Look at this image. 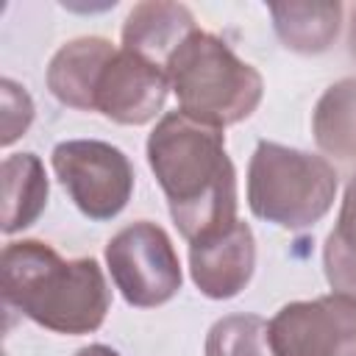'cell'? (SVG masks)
<instances>
[{"instance_id":"cell-2","label":"cell","mask_w":356,"mask_h":356,"mask_svg":"<svg viewBox=\"0 0 356 356\" xmlns=\"http://www.w3.org/2000/svg\"><path fill=\"white\" fill-rule=\"evenodd\" d=\"M0 284L6 306L67 337L97 331L111 306V289L92 256L67 261L42 239L3 248Z\"/></svg>"},{"instance_id":"cell-4","label":"cell","mask_w":356,"mask_h":356,"mask_svg":"<svg viewBox=\"0 0 356 356\" xmlns=\"http://www.w3.org/2000/svg\"><path fill=\"white\" fill-rule=\"evenodd\" d=\"M337 186L328 159L278 142H259L248 164V206L278 228L300 231L320 222L334 206Z\"/></svg>"},{"instance_id":"cell-7","label":"cell","mask_w":356,"mask_h":356,"mask_svg":"<svg viewBox=\"0 0 356 356\" xmlns=\"http://www.w3.org/2000/svg\"><path fill=\"white\" fill-rule=\"evenodd\" d=\"M270 348L275 356H356V298L323 295L275 312Z\"/></svg>"},{"instance_id":"cell-18","label":"cell","mask_w":356,"mask_h":356,"mask_svg":"<svg viewBox=\"0 0 356 356\" xmlns=\"http://www.w3.org/2000/svg\"><path fill=\"white\" fill-rule=\"evenodd\" d=\"M75 356H120V353L108 345H86V348L75 350Z\"/></svg>"},{"instance_id":"cell-1","label":"cell","mask_w":356,"mask_h":356,"mask_svg":"<svg viewBox=\"0 0 356 356\" xmlns=\"http://www.w3.org/2000/svg\"><path fill=\"white\" fill-rule=\"evenodd\" d=\"M147 164L186 242L236 222V170L222 128L170 111L147 136Z\"/></svg>"},{"instance_id":"cell-8","label":"cell","mask_w":356,"mask_h":356,"mask_svg":"<svg viewBox=\"0 0 356 356\" xmlns=\"http://www.w3.org/2000/svg\"><path fill=\"white\" fill-rule=\"evenodd\" d=\"M170 92L167 70L131 53L114 50L95 86V111L120 125H145L164 108Z\"/></svg>"},{"instance_id":"cell-17","label":"cell","mask_w":356,"mask_h":356,"mask_svg":"<svg viewBox=\"0 0 356 356\" xmlns=\"http://www.w3.org/2000/svg\"><path fill=\"white\" fill-rule=\"evenodd\" d=\"M0 108H3V147L14 145L25 131L28 125L33 122V100L31 95L25 92V86L14 83L11 78H3L0 81Z\"/></svg>"},{"instance_id":"cell-9","label":"cell","mask_w":356,"mask_h":356,"mask_svg":"<svg viewBox=\"0 0 356 356\" xmlns=\"http://www.w3.org/2000/svg\"><path fill=\"white\" fill-rule=\"evenodd\" d=\"M256 239L248 222L234 225L189 242V273L195 286L211 300L236 298L253 278Z\"/></svg>"},{"instance_id":"cell-15","label":"cell","mask_w":356,"mask_h":356,"mask_svg":"<svg viewBox=\"0 0 356 356\" xmlns=\"http://www.w3.org/2000/svg\"><path fill=\"white\" fill-rule=\"evenodd\" d=\"M323 270L334 292L356 298V172L345 186L337 225L325 236Z\"/></svg>"},{"instance_id":"cell-16","label":"cell","mask_w":356,"mask_h":356,"mask_svg":"<svg viewBox=\"0 0 356 356\" xmlns=\"http://www.w3.org/2000/svg\"><path fill=\"white\" fill-rule=\"evenodd\" d=\"M206 356H275L270 325L259 314H228L206 334Z\"/></svg>"},{"instance_id":"cell-3","label":"cell","mask_w":356,"mask_h":356,"mask_svg":"<svg viewBox=\"0 0 356 356\" xmlns=\"http://www.w3.org/2000/svg\"><path fill=\"white\" fill-rule=\"evenodd\" d=\"M167 78L181 114L211 128L248 120L264 95L259 70L242 61L220 36L200 28L170 56Z\"/></svg>"},{"instance_id":"cell-13","label":"cell","mask_w":356,"mask_h":356,"mask_svg":"<svg viewBox=\"0 0 356 356\" xmlns=\"http://www.w3.org/2000/svg\"><path fill=\"white\" fill-rule=\"evenodd\" d=\"M273 28L284 47L312 56L331 47L342 22V3H273Z\"/></svg>"},{"instance_id":"cell-10","label":"cell","mask_w":356,"mask_h":356,"mask_svg":"<svg viewBox=\"0 0 356 356\" xmlns=\"http://www.w3.org/2000/svg\"><path fill=\"white\" fill-rule=\"evenodd\" d=\"M195 31H197L195 17L181 3H164V0L136 3L122 25V50H131L153 61L156 67L167 70L170 56Z\"/></svg>"},{"instance_id":"cell-12","label":"cell","mask_w":356,"mask_h":356,"mask_svg":"<svg viewBox=\"0 0 356 356\" xmlns=\"http://www.w3.org/2000/svg\"><path fill=\"white\" fill-rule=\"evenodd\" d=\"M47 172L33 153H11L3 159V234L33 225L47 206Z\"/></svg>"},{"instance_id":"cell-6","label":"cell","mask_w":356,"mask_h":356,"mask_svg":"<svg viewBox=\"0 0 356 356\" xmlns=\"http://www.w3.org/2000/svg\"><path fill=\"white\" fill-rule=\"evenodd\" d=\"M50 161L78 211L95 222L114 220L134 195V167L108 142L67 139L53 147Z\"/></svg>"},{"instance_id":"cell-19","label":"cell","mask_w":356,"mask_h":356,"mask_svg":"<svg viewBox=\"0 0 356 356\" xmlns=\"http://www.w3.org/2000/svg\"><path fill=\"white\" fill-rule=\"evenodd\" d=\"M350 53L356 58V8H353V17H350Z\"/></svg>"},{"instance_id":"cell-11","label":"cell","mask_w":356,"mask_h":356,"mask_svg":"<svg viewBox=\"0 0 356 356\" xmlns=\"http://www.w3.org/2000/svg\"><path fill=\"white\" fill-rule=\"evenodd\" d=\"M114 50L117 47L103 36H81L61 44L47 64L50 95L70 108L95 111V86Z\"/></svg>"},{"instance_id":"cell-14","label":"cell","mask_w":356,"mask_h":356,"mask_svg":"<svg viewBox=\"0 0 356 356\" xmlns=\"http://www.w3.org/2000/svg\"><path fill=\"white\" fill-rule=\"evenodd\" d=\"M312 134L325 156L356 161V78L331 83L312 114Z\"/></svg>"},{"instance_id":"cell-5","label":"cell","mask_w":356,"mask_h":356,"mask_svg":"<svg viewBox=\"0 0 356 356\" xmlns=\"http://www.w3.org/2000/svg\"><path fill=\"white\" fill-rule=\"evenodd\" d=\"M106 264L125 303L136 309H153L172 300L184 284L170 234L150 220L117 231L106 245Z\"/></svg>"}]
</instances>
